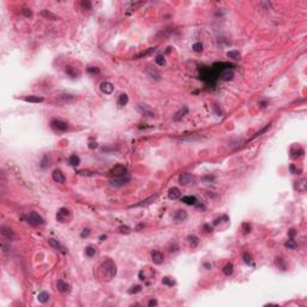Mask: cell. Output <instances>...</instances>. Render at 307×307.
I'll list each match as a JSON object with an SVG mask.
<instances>
[{
    "label": "cell",
    "instance_id": "1",
    "mask_svg": "<svg viewBox=\"0 0 307 307\" xmlns=\"http://www.w3.org/2000/svg\"><path fill=\"white\" fill-rule=\"evenodd\" d=\"M103 271H104V275L108 277V279H112L115 275H116V265L114 264L113 260L108 259L107 262L103 263V265L101 266Z\"/></svg>",
    "mask_w": 307,
    "mask_h": 307
},
{
    "label": "cell",
    "instance_id": "2",
    "mask_svg": "<svg viewBox=\"0 0 307 307\" xmlns=\"http://www.w3.org/2000/svg\"><path fill=\"white\" fill-rule=\"evenodd\" d=\"M179 184H181L182 186H191L197 184V178L190 173H181L179 175Z\"/></svg>",
    "mask_w": 307,
    "mask_h": 307
},
{
    "label": "cell",
    "instance_id": "3",
    "mask_svg": "<svg viewBox=\"0 0 307 307\" xmlns=\"http://www.w3.org/2000/svg\"><path fill=\"white\" fill-rule=\"evenodd\" d=\"M51 127H52L53 130H55V131H59V132H65V131H67L68 130L70 125H68V122L64 121V120H60V119H53V120L51 121Z\"/></svg>",
    "mask_w": 307,
    "mask_h": 307
},
{
    "label": "cell",
    "instance_id": "4",
    "mask_svg": "<svg viewBox=\"0 0 307 307\" xmlns=\"http://www.w3.org/2000/svg\"><path fill=\"white\" fill-rule=\"evenodd\" d=\"M131 181V178L130 176H120V178H114L109 181L110 186L112 187H115V188H120V187H124L125 185H127L129 182Z\"/></svg>",
    "mask_w": 307,
    "mask_h": 307
},
{
    "label": "cell",
    "instance_id": "5",
    "mask_svg": "<svg viewBox=\"0 0 307 307\" xmlns=\"http://www.w3.org/2000/svg\"><path fill=\"white\" fill-rule=\"evenodd\" d=\"M27 220H28V223H30L31 226H42V224H44V220H43V217L41 216V215H38L37 212H30L29 215H28V217H27Z\"/></svg>",
    "mask_w": 307,
    "mask_h": 307
},
{
    "label": "cell",
    "instance_id": "6",
    "mask_svg": "<svg viewBox=\"0 0 307 307\" xmlns=\"http://www.w3.org/2000/svg\"><path fill=\"white\" fill-rule=\"evenodd\" d=\"M233 66L230 65V66H227V67H224L221 72H220V74H218V77L222 79V80H224V82H228V80H232L233 78H234V70H233Z\"/></svg>",
    "mask_w": 307,
    "mask_h": 307
},
{
    "label": "cell",
    "instance_id": "7",
    "mask_svg": "<svg viewBox=\"0 0 307 307\" xmlns=\"http://www.w3.org/2000/svg\"><path fill=\"white\" fill-rule=\"evenodd\" d=\"M137 110L142 114V115H145V116H149V118H155V113L154 110L148 106V104H143V103H139L137 106Z\"/></svg>",
    "mask_w": 307,
    "mask_h": 307
},
{
    "label": "cell",
    "instance_id": "8",
    "mask_svg": "<svg viewBox=\"0 0 307 307\" xmlns=\"http://www.w3.org/2000/svg\"><path fill=\"white\" fill-rule=\"evenodd\" d=\"M110 174L115 178H120V176H126L127 175V168L122 165H116L110 169Z\"/></svg>",
    "mask_w": 307,
    "mask_h": 307
},
{
    "label": "cell",
    "instance_id": "9",
    "mask_svg": "<svg viewBox=\"0 0 307 307\" xmlns=\"http://www.w3.org/2000/svg\"><path fill=\"white\" fill-rule=\"evenodd\" d=\"M70 216H71V212H70V210H68L67 207H60L58 210V212H57V221L64 223V222L67 221V218Z\"/></svg>",
    "mask_w": 307,
    "mask_h": 307
},
{
    "label": "cell",
    "instance_id": "10",
    "mask_svg": "<svg viewBox=\"0 0 307 307\" xmlns=\"http://www.w3.org/2000/svg\"><path fill=\"white\" fill-rule=\"evenodd\" d=\"M151 260H152V263L156 264V265H161V264L163 263V260H165V256H163L162 252L155 250V251L151 252Z\"/></svg>",
    "mask_w": 307,
    "mask_h": 307
},
{
    "label": "cell",
    "instance_id": "11",
    "mask_svg": "<svg viewBox=\"0 0 307 307\" xmlns=\"http://www.w3.org/2000/svg\"><path fill=\"white\" fill-rule=\"evenodd\" d=\"M156 199H157V194H154V196H150V197H148L146 199H144V201H142V202H139V203H137V204L130 205L129 207H130V209H132V207H142V206H148V205L152 204V203H154Z\"/></svg>",
    "mask_w": 307,
    "mask_h": 307
},
{
    "label": "cell",
    "instance_id": "12",
    "mask_svg": "<svg viewBox=\"0 0 307 307\" xmlns=\"http://www.w3.org/2000/svg\"><path fill=\"white\" fill-rule=\"evenodd\" d=\"M188 113V107L187 106H182L174 115H173V121H180L185 115H187Z\"/></svg>",
    "mask_w": 307,
    "mask_h": 307
},
{
    "label": "cell",
    "instance_id": "13",
    "mask_svg": "<svg viewBox=\"0 0 307 307\" xmlns=\"http://www.w3.org/2000/svg\"><path fill=\"white\" fill-rule=\"evenodd\" d=\"M174 221H175V223H181V222H184L186 218H187V211L186 210H182V209H180V210H178L175 214H174Z\"/></svg>",
    "mask_w": 307,
    "mask_h": 307
},
{
    "label": "cell",
    "instance_id": "14",
    "mask_svg": "<svg viewBox=\"0 0 307 307\" xmlns=\"http://www.w3.org/2000/svg\"><path fill=\"white\" fill-rule=\"evenodd\" d=\"M52 178H53V180H54L55 182H58V184H64V182H65V180H66V178H65L64 173L60 171V169H55V171H53V173H52Z\"/></svg>",
    "mask_w": 307,
    "mask_h": 307
},
{
    "label": "cell",
    "instance_id": "15",
    "mask_svg": "<svg viewBox=\"0 0 307 307\" xmlns=\"http://www.w3.org/2000/svg\"><path fill=\"white\" fill-rule=\"evenodd\" d=\"M100 89L103 94L106 95H110L113 91H114V85L110 83V82H102L100 84Z\"/></svg>",
    "mask_w": 307,
    "mask_h": 307
},
{
    "label": "cell",
    "instance_id": "16",
    "mask_svg": "<svg viewBox=\"0 0 307 307\" xmlns=\"http://www.w3.org/2000/svg\"><path fill=\"white\" fill-rule=\"evenodd\" d=\"M57 288L60 293H68L71 290V286L64 279H58L57 281Z\"/></svg>",
    "mask_w": 307,
    "mask_h": 307
},
{
    "label": "cell",
    "instance_id": "17",
    "mask_svg": "<svg viewBox=\"0 0 307 307\" xmlns=\"http://www.w3.org/2000/svg\"><path fill=\"white\" fill-rule=\"evenodd\" d=\"M48 242H49V245L52 246V247H54L55 250H58V251H60L61 253H64V254H66L67 253V251H66V248L58 241V240H55V239H48Z\"/></svg>",
    "mask_w": 307,
    "mask_h": 307
},
{
    "label": "cell",
    "instance_id": "18",
    "mask_svg": "<svg viewBox=\"0 0 307 307\" xmlns=\"http://www.w3.org/2000/svg\"><path fill=\"white\" fill-rule=\"evenodd\" d=\"M65 72H66V74H67L68 77H71V78H77V77L80 76V72L77 70V67H74L72 65H67L65 67Z\"/></svg>",
    "mask_w": 307,
    "mask_h": 307
},
{
    "label": "cell",
    "instance_id": "19",
    "mask_svg": "<svg viewBox=\"0 0 307 307\" xmlns=\"http://www.w3.org/2000/svg\"><path fill=\"white\" fill-rule=\"evenodd\" d=\"M1 234H2V237H5L7 240H12L13 239V237H15L13 230H12L10 227H6V226H2V227H1Z\"/></svg>",
    "mask_w": 307,
    "mask_h": 307
},
{
    "label": "cell",
    "instance_id": "20",
    "mask_svg": "<svg viewBox=\"0 0 307 307\" xmlns=\"http://www.w3.org/2000/svg\"><path fill=\"white\" fill-rule=\"evenodd\" d=\"M180 197H181V192H180V190L178 187H171V190L168 191V198L169 199L175 201V199H179Z\"/></svg>",
    "mask_w": 307,
    "mask_h": 307
},
{
    "label": "cell",
    "instance_id": "21",
    "mask_svg": "<svg viewBox=\"0 0 307 307\" xmlns=\"http://www.w3.org/2000/svg\"><path fill=\"white\" fill-rule=\"evenodd\" d=\"M181 202L186 205H191V206L193 205V206H194L198 201H197V198H196L194 196H184V197L181 198Z\"/></svg>",
    "mask_w": 307,
    "mask_h": 307
},
{
    "label": "cell",
    "instance_id": "22",
    "mask_svg": "<svg viewBox=\"0 0 307 307\" xmlns=\"http://www.w3.org/2000/svg\"><path fill=\"white\" fill-rule=\"evenodd\" d=\"M24 101H25V102H30V103H41L44 101V99L41 97V96L30 95V96H25V97H24Z\"/></svg>",
    "mask_w": 307,
    "mask_h": 307
},
{
    "label": "cell",
    "instance_id": "23",
    "mask_svg": "<svg viewBox=\"0 0 307 307\" xmlns=\"http://www.w3.org/2000/svg\"><path fill=\"white\" fill-rule=\"evenodd\" d=\"M176 139L182 140V142H196V140L203 139V137L198 136V135H192V136H188V137H176Z\"/></svg>",
    "mask_w": 307,
    "mask_h": 307
},
{
    "label": "cell",
    "instance_id": "24",
    "mask_svg": "<svg viewBox=\"0 0 307 307\" xmlns=\"http://www.w3.org/2000/svg\"><path fill=\"white\" fill-rule=\"evenodd\" d=\"M41 16H43L44 18L51 19V21H58V19H59L58 16H55L54 13H52V12L48 11V10H42V11H41Z\"/></svg>",
    "mask_w": 307,
    "mask_h": 307
},
{
    "label": "cell",
    "instance_id": "25",
    "mask_svg": "<svg viewBox=\"0 0 307 307\" xmlns=\"http://www.w3.org/2000/svg\"><path fill=\"white\" fill-rule=\"evenodd\" d=\"M68 163H70L72 167H77V166L80 163V158H79V156H78V155H76V154L71 155V156L68 157Z\"/></svg>",
    "mask_w": 307,
    "mask_h": 307
},
{
    "label": "cell",
    "instance_id": "26",
    "mask_svg": "<svg viewBox=\"0 0 307 307\" xmlns=\"http://www.w3.org/2000/svg\"><path fill=\"white\" fill-rule=\"evenodd\" d=\"M187 241H188L190 246H191L192 248H194V247H197L198 243H199V238L196 237V235H188V237H187Z\"/></svg>",
    "mask_w": 307,
    "mask_h": 307
},
{
    "label": "cell",
    "instance_id": "27",
    "mask_svg": "<svg viewBox=\"0 0 307 307\" xmlns=\"http://www.w3.org/2000/svg\"><path fill=\"white\" fill-rule=\"evenodd\" d=\"M156 51V47H150L149 49H146L145 52H142V53H139L138 55L135 57V59H140V58H145V57H148V55H150L151 53H154Z\"/></svg>",
    "mask_w": 307,
    "mask_h": 307
},
{
    "label": "cell",
    "instance_id": "28",
    "mask_svg": "<svg viewBox=\"0 0 307 307\" xmlns=\"http://www.w3.org/2000/svg\"><path fill=\"white\" fill-rule=\"evenodd\" d=\"M37 300H38V302H41V304H46L48 300H49V294L47 293V292H41L38 295H37Z\"/></svg>",
    "mask_w": 307,
    "mask_h": 307
},
{
    "label": "cell",
    "instance_id": "29",
    "mask_svg": "<svg viewBox=\"0 0 307 307\" xmlns=\"http://www.w3.org/2000/svg\"><path fill=\"white\" fill-rule=\"evenodd\" d=\"M222 273H224L226 276H230L232 273H234V265L232 263H228L227 265H224V268L222 269Z\"/></svg>",
    "mask_w": 307,
    "mask_h": 307
},
{
    "label": "cell",
    "instance_id": "30",
    "mask_svg": "<svg viewBox=\"0 0 307 307\" xmlns=\"http://www.w3.org/2000/svg\"><path fill=\"white\" fill-rule=\"evenodd\" d=\"M129 103V96H127V94H121L120 96H119V100H118V106L119 107H124V106H126Z\"/></svg>",
    "mask_w": 307,
    "mask_h": 307
},
{
    "label": "cell",
    "instance_id": "31",
    "mask_svg": "<svg viewBox=\"0 0 307 307\" xmlns=\"http://www.w3.org/2000/svg\"><path fill=\"white\" fill-rule=\"evenodd\" d=\"M162 284H165L167 287H173V286H175V279L171 276H166L162 278Z\"/></svg>",
    "mask_w": 307,
    "mask_h": 307
},
{
    "label": "cell",
    "instance_id": "32",
    "mask_svg": "<svg viewBox=\"0 0 307 307\" xmlns=\"http://www.w3.org/2000/svg\"><path fill=\"white\" fill-rule=\"evenodd\" d=\"M148 74H149L152 79H155V80H161V74H160L156 70H154V68L148 70Z\"/></svg>",
    "mask_w": 307,
    "mask_h": 307
},
{
    "label": "cell",
    "instance_id": "33",
    "mask_svg": "<svg viewBox=\"0 0 307 307\" xmlns=\"http://www.w3.org/2000/svg\"><path fill=\"white\" fill-rule=\"evenodd\" d=\"M241 230H242V233H243L245 235L250 234L251 230H252V226L250 224V222H243V223L241 224Z\"/></svg>",
    "mask_w": 307,
    "mask_h": 307
},
{
    "label": "cell",
    "instance_id": "34",
    "mask_svg": "<svg viewBox=\"0 0 307 307\" xmlns=\"http://www.w3.org/2000/svg\"><path fill=\"white\" fill-rule=\"evenodd\" d=\"M51 166V158L46 155V156H43V158H42V161H41V163H40V167L42 168V169H46V168H48Z\"/></svg>",
    "mask_w": 307,
    "mask_h": 307
},
{
    "label": "cell",
    "instance_id": "35",
    "mask_svg": "<svg viewBox=\"0 0 307 307\" xmlns=\"http://www.w3.org/2000/svg\"><path fill=\"white\" fill-rule=\"evenodd\" d=\"M84 254H85L87 257H89V258H93V257L96 254V250H95L94 247H91V246H88V247H85Z\"/></svg>",
    "mask_w": 307,
    "mask_h": 307
},
{
    "label": "cell",
    "instance_id": "36",
    "mask_svg": "<svg viewBox=\"0 0 307 307\" xmlns=\"http://www.w3.org/2000/svg\"><path fill=\"white\" fill-rule=\"evenodd\" d=\"M296 246H298V243L295 242L294 239H289L284 242V247L288 250H294V248H296Z\"/></svg>",
    "mask_w": 307,
    "mask_h": 307
},
{
    "label": "cell",
    "instance_id": "37",
    "mask_svg": "<svg viewBox=\"0 0 307 307\" xmlns=\"http://www.w3.org/2000/svg\"><path fill=\"white\" fill-rule=\"evenodd\" d=\"M80 7H82V10L89 11V10L93 8V4H91V1H89V0H82V1H80Z\"/></svg>",
    "mask_w": 307,
    "mask_h": 307
},
{
    "label": "cell",
    "instance_id": "38",
    "mask_svg": "<svg viewBox=\"0 0 307 307\" xmlns=\"http://www.w3.org/2000/svg\"><path fill=\"white\" fill-rule=\"evenodd\" d=\"M242 259H243L245 264H247V265H252V264H253V259H252V256H251L248 252H245V253L242 254Z\"/></svg>",
    "mask_w": 307,
    "mask_h": 307
},
{
    "label": "cell",
    "instance_id": "39",
    "mask_svg": "<svg viewBox=\"0 0 307 307\" xmlns=\"http://www.w3.org/2000/svg\"><path fill=\"white\" fill-rule=\"evenodd\" d=\"M295 188H298V191H300V192H305V190H306V181L305 180L296 181Z\"/></svg>",
    "mask_w": 307,
    "mask_h": 307
},
{
    "label": "cell",
    "instance_id": "40",
    "mask_svg": "<svg viewBox=\"0 0 307 307\" xmlns=\"http://www.w3.org/2000/svg\"><path fill=\"white\" fill-rule=\"evenodd\" d=\"M276 265H277L278 269L286 270V263H284V259L282 257H276Z\"/></svg>",
    "mask_w": 307,
    "mask_h": 307
},
{
    "label": "cell",
    "instance_id": "41",
    "mask_svg": "<svg viewBox=\"0 0 307 307\" xmlns=\"http://www.w3.org/2000/svg\"><path fill=\"white\" fill-rule=\"evenodd\" d=\"M87 72L89 73V74H93V76H97V74H100V68L97 67V66H89V67L87 68Z\"/></svg>",
    "mask_w": 307,
    "mask_h": 307
},
{
    "label": "cell",
    "instance_id": "42",
    "mask_svg": "<svg viewBox=\"0 0 307 307\" xmlns=\"http://www.w3.org/2000/svg\"><path fill=\"white\" fill-rule=\"evenodd\" d=\"M155 63H156L158 66H163V65L166 64V59H165V55H162V54H158V55H156V58H155Z\"/></svg>",
    "mask_w": 307,
    "mask_h": 307
},
{
    "label": "cell",
    "instance_id": "43",
    "mask_svg": "<svg viewBox=\"0 0 307 307\" xmlns=\"http://www.w3.org/2000/svg\"><path fill=\"white\" fill-rule=\"evenodd\" d=\"M227 57L238 60V59H240V52L239 51H229V52L227 53Z\"/></svg>",
    "mask_w": 307,
    "mask_h": 307
},
{
    "label": "cell",
    "instance_id": "44",
    "mask_svg": "<svg viewBox=\"0 0 307 307\" xmlns=\"http://www.w3.org/2000/svg\"><path fill=\"white\" fill-rule=\"evenodd\" d=\"M270 127H271V124H268V125H266L265 127H263L260 131L256 132V133H254V136L252 137V139H253V138H257V137H259V136H262V135H263V133H265V132H266V131H268Z\"/></svg>",
    "mask_w": 307,
    "mask_h": 307
},
{
    "label": "cell",
    "instance_id": "45",
    "mask_svg": "<svg viewBox=\"0 0 307 307\" xmlns=\"http://www.w3.org/2000/svg\"><path fill=\"white\" fill-rule=\"evenodd\" d=\"M192 49H193V52H196V53H202V52H203V44H202L201 42H196V43L192 46Z\"/></svg>",
    "mask_w": 307,
    "mask_h": 307
},
{
    "label": "cell",
    "instance_id": "46",
    "mask_svg": "<svg viewBox=\"0 0 307 307\" xmlns=\"http://www.w3.org/2000/svg\"><path fill=\"white\" fill-rule=\"evenodd\" d=\"M142 290V286H132L130 289H129V294H137Z\"/></svg>",
    "mask_w": 307,
    "mask_h": 307
},
{
    "label": "cell",
    "instance_id": "47",
    "mask_svg": "<svg viewBox=\"0 0 307 307\" xmlns=\"http://www.w3.org/2000/svg\"><path fill=\"white\" fill-rule=\"evenodd\" d=\"M194 207H196V210H199V211H205L206 210V205L204 203H202V202H197Z\"/></svg>",
    "mask_w": 307,
    "mask_h": 307
},
{
    "label": "cell",
    "instance_id": "48",
    "mask_svg": "<svg viewBox=\"0 0 307 307\" xmlns=\"http://www.w3.org/2000/svg\"><path fill=\"white\" fill-rule=\"evenodd\" d=\"M73 95H70V94H65V95H60L59 96V100H63V101H68V100H73Z\"/></svg>",
    "mask_w": 307,
    "mask_h": 307
},
{
    "label": "cell",
    "instance_id": "49",
    "mask_svg": "<svg viewBox=\"0 0 307 307\" xmlns=\"http://www.w3.org/2000/svg\"><path fill=\"white\" fill-rule=\"evenodd\" d=\"M22 12H23V15L25 16V17H33V11L30 10V8H23L22 10Z\"/></svg>",
    "mask_w": 307,
    "mask_h": 307
},
{
    "label": "cell",
    "instance_id": "50",
    "mask_svg": "<svg viewBox=\"0 0 307 307\" xmlns=\"http://www.w3.org/2000/svg\"><path fill=\"white\" fill-rule=\"evenodd\" d=\"M178 250H179V246H178V243H175V242H173L171 246H169V252H171V253L178 252Z\"/></svg>",
    "mask_w": 307,
    "mask_h": 307
},
{
    "label": "cell",
    "instance_id": "51",
    "mask_svg": "<svg viewBox=\"0 0 307 307\" xmlns=\"http://www.w3.org/2000/svg\"><path fill=\"white\" fill-rule=\"evenodd\" d=\"M89 235H90V229H89V228H84L83 232L80 233V237H82L83 239H84V238H88Z\"/></svg>",
    "mask_w": 307,
    "mask_h": 307
},
{
    "label": "cell",
    "instance_id": "52",
    "mask_svg": "<svg viewBox=\"0 0 307 307\" xmlns=\"http://www.w3.org/2000/svg\"><path fill=\"white\" fill-rule=\"evenodd\" d=\"M289 171H290L292 174H300V173H299L300 169H299V168H296V167H295V165H290V166H289Z\"/></svg>",
    "mask_w": 307,
    "mask_h": 307
},
{
    "label": "cell",
    "instance_id": "53",
    "mask_svg": "<svg viewBox=\"0 0 307 307\" xmlns=\"http://www.w3.org/2000/svg\"><path fill=\"white\" fill-rule=\"evenodd\" d=\"M295 234H296V230H295L294 228H292V229L288 230V237H289V239H294Z\"/></svg>",
    "mask_w": 307,
    "mask_h": 307
},
{
    "label": "cell",
    "instance_id": "54",
    "mask_svg": "<svg viewBox=\"0 0 307 307\" xmlns=\"http://www.w3.org/2000/svg\"><path fill=\"white\" fill-rule=\"evenodd\" d=\"M77 174H78V175H94L93 171H77Z\"/></svg>",
    "mask_w": 307,
    "mask_h": 307
},
{
    "label": "cell",
    "instance_id": "55",
    "mask_svg": "<svg viewBox=\"0 0 307 307\" xmlns=\"http://www.w3.org/2000/svg\"><path fill=\"white\" fill-rule=\"evenodd\" d=\"M148 306H149V307L157 306V300H156V299H151V300H149V302H148Z\"/></svg>",
    "mask_w": 307,
    "mask_h": 307
},
{
    "label": "cell",
    "instance_id": "56",
    "mask_svg": "<svg viewBox=\"0 0 307 307\" xmlns=\"http://www.w3.org/2000/svg\"><path fill=\"white\" fill-rule=\"evenodd\" d=\"M120 232H121V233H126V234H129V233L131 232V229H130L129 227H126V226H125V227L122 226V227H120Z\"/></svg>",
    "mask_w": 307,
    "mask_h": 307
},
{
    "label": "cell",
    "instance_id": "57",
    "mask_svg": "<svg viewBox=\"0 0 307 307\" xmlns=\"http://www.w3.org/2000/svg\"><path fill=\"white\" fill-rule=\"evenodd\" d=\"M97 145H99V144H97V142H90L88 146H89V149H91V150H93V149H96V148H97Z\"/></svg>",
    "mask_w": 307,
    "mask_h": 307
},
{
    "label": "cell",
    "instance_id": "58",
    "mask_svg": "<svg viewBox=\"0 0 307 307\" xmlns=\"http://www.w3.org/2000/svg\"><path fill=\"white\" fill-rule=\"evenodd\" d=\"M142 5H144V2H137V4H133V5L131 6V10H136L137 7H139V6H142Z\"/></svg>",
    "mask_w": 307,
    "mask_h": 307
},
{
    "label": "cell",
    "instance_id": "59",
    "mask_svg": "<svg viewBox=\"0 0 307 307\" xmlns=\"http://www.w3.org/2000/svg\"><path fill=\"white\" fill-rule=\"evenodd\" d=\"M1 246H2V251H4V253H7V252H8V247H7V246H6L4 242L1 243Z\"/></svg>",
    "mask_w": 307,
    "mask_h": 307
},
{
    "label": "cell",
    "instance_id": "60",
    "mask_svg": "<svg viewBox=\"0 0 307 307\" xmlns=\"http://www.w3.org/2000/svg\"><path fill=\"white\" fill-rule=\"evenodd\" d=\"M259 106H260L262 108H265V107L268 106V102H266V101H260V102H259Z\"/></svg>",
    "mask_w": 307,
    "mask_h": 307
},
{
    "label": "cell",
    "instance_id": "61",
    "mask_svg": "<svg viewBox=\"0 0 307 307\" xmlns=\"http://www.w3.org/2000/svg\"><path fill=\"white\" fill-rule=\"evenodd\" d=\"M106 239H107V235H106V234H102V235L100 237V241H104Z\"/></svg>",
    "mask_w": 307,
    "mask_h": 307
}]
</instances>
